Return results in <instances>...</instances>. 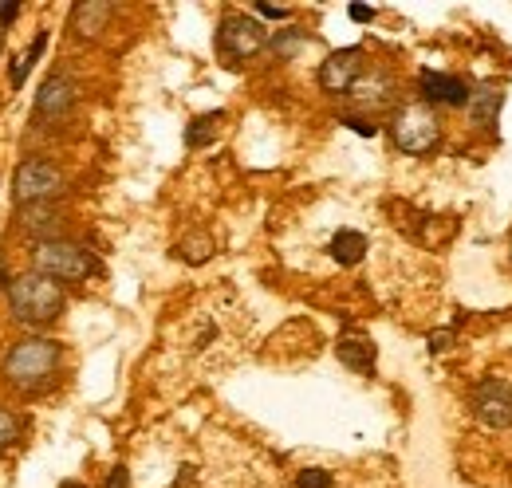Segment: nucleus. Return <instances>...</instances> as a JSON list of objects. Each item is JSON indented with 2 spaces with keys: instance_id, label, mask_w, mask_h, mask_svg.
<instances>
[{
  "instance_id": "nucleus-11",
  "label": "nucleus",
  "mask_w": 512,
  "mask_h": 488,
  "mask_svg": "<svg viewBox=\"0 0 512 488\" xmlns=\"http://www.w3.org/2000/svg\"><path fill=\"white\" fill-rule=\"evenodd\" d=\"M111 16H115V8L111 4H75L71 8V32L79 36V40H95V36H103V28L111 24Z\"/></svg>"
},
{
  "instance_id": "nucleus-5",
  "label": "nucleus",
  "mask_w": 512,
  "mask_h": 488,
  "mask_svg": "<svg viewBox=\"0 0 512 488\" xmlns=\"http://www.w3.org/2000/svg\"><path fill=\"white\" fill-rule=\"evenodd\" d=\"M64 170L56 162H44V158H28L16 178H12V197L20 205H48L52 197L64 193Z\"/></svg>"
},
{
  "instance_id": "nucleus-10",
  "label": "nucleus",
  "mask_w": 512,
  "mask_h": 488,
  "mask_svg": "<svg viewBox=\"0 0 512 488\" xmlns=\"http://www.w3.org/2000/svg\"><path fill=\"white\" fill-rule=\"evenodd\" d=\"M418 87L430 103H442V107H465L469 103V87L457 75H446V71H422Z\"/></svg>"
},
{
  "instance_id": "nucleus-6",
  "label": "nucleus",
  "mask_w": 512,
  "mask_h": 488,
  "mask_svg": "<svg viewBox=\"0 0 512 488\" xmlns=\"http://www.w3.org/2000/svg\"><path fill=\"white\" fill-rule=\"evenodd\" d=\"M268 44V32L264 24L253 20V16H225L221 20V32H217V48L229 63L253 60L256 52H264Z\"/></svg>"
},
{
  "instance_id": "nucleus-15",
  "label": "nucleus",
  "mask_w": 512,
  "mask_h": 488,
  "mask_svg": "<svg viewBox=\"0 0 512 488\" xmlns=\"http://www.w3.org/2000/svg\"><path fill=\"white\" fill-rule=\"evenodd\" d=\"M339 359L351 366V370H371L375 366V343L371 339H363V335H347V339H339Z\"/></svg>"
},
{
  "instance_id": "nucleus-1",
  "label": "nucleus",
  "mask_w": 512,
  "mask_h": 488,
  "mask_svg": "<svg viewBox=\"0 0 512 488\" xmlns=\"http://www.w3.org/2000/svg\"><path fill=\"white\" fill-rule=\"evenodd\" d=\"M8 311L16 323H28V327H44L52 319H60L64 311V288L40 272H24L8 284Z\"/></svg>"
},
{
  "instance_id": "nucleus-16",
  "label": "nucleus",
  "mask_w": 512,
  "mask_h": 488,
  "mask_svg": "<svg viewBox=\"0 0 512 488\" xmlns=\"http://www.w3.org/2000/svg\"><path fill=\"white\" fill-rule=\"evenodd\" d=\"M469 115L477 122H493L497 119V111H501V91H493V87H477V91H469Z\"/></svg>"
},
{
  "instance_id": "nucleus-13",
  "label": "nucleus",
  "mask_w": 512,
  "mask_h": 488,
  "mask_svg": "<svg viewBox=\"0 0 512 488\" xmlns=\"http://www.w3.org/2000/svg\"><path fill=\"white\" fill-rule=\"evenodd\" d=\"M20 229L28 237H36V244L44 241H60V217L48 209V205H24V217H20Z\"/></svg>"
},
{
  "instance_id": "nucleus-12",
  "label": "nucleus",
  "mask_w": 512,
  "mask_h": 488,
  "mask_svg": "<svg viewBox=\"0 0 512 488\" xmlns=\"http://www.w3.org/2000/svg\"><path fill=\"white\" fill-rule=\"evenodd\" d=\"M355 103L359 107H386L390 95H394V79L386 71H371V75H359V83L351 87Z\"/></svg>"
},
{
  "instance_id": "nucleus-28",
  "label": "nucleus",
  "mask_w": 512,
  "mask_h": 488,
  "mask_svg": "<svg viewBox=\"0 0 512 488\" xmlns=\"http://www.w3.org/2000/svg\"><path fill=\"white\" fill-rule=\"evenodd\" d=\"M60 488H87V485H79V481H64Z\"/></svg>"
},
{
  "instance_id": "nucleus-18",
  "label": "nucleus",
  "mask_w": 512,
  "mask_h": 488,
  "mask_svg": "<svg viewBox=\"0 0 512 488\" xmlns=\"http://www.w3.org/2000/svg\"><path fill=\"white\" fill-rule=\"evenodd\" d=\"M217 119L221 115H205V119H193L190 130H186V146H205V142H213V134H217Z\"/></svg>"
},
{
  "instance_id": "nucleus-23",
  "label": "nucleus",
  "mask_w": 512,
  "mask_h": 488,
  "mask_svg": "<svg viewBox=\"0 0 512 488\" xmlns=\"http://www.w3.org/2000/svg\"><path fill=\"white\" fill-rule=\"evenodd\" d=\"M256 12H260L264 20H288V8H284V4H264V0H260Z\"/></svg>"
},
{
  "instance_id": "nucleus-3",
  "label": "nucleus",
  "mask_w": 512,
  "mask_h": 488,
  "mask_svg": "<svg viewBox=\"0 0 512 488\" xmlns=\"http://www.w3.org/2000/svg\"><path fill=\"white\" fill-rule=\"evenodd\" d=\"M32 272H40V276H48L56 284L60 280L75 284V280H87L95 272V260H91L87 248H79L75 241H44L32 248Z\"/></svg>"
},
{
  "instance_id": "nucleus-20",
  "label": "nucleus",
  "mask_w": 512,
  "mask_h": 488,
  "mask_svg": "<svg viewBox=\"0 0 512 488\" xmlns=\"http://www.w3.org/2000/svg\"><path fill=\"white\" fill-rule=\"evenodd\" d=\"M296 488H331V473L327 469H304L296 477Z\"/></svg>"
},
{
  "instance_id": "nucleus-29",
  "label": "nucleus",
  "mask_w": 512,
  "mask_h": 488,
  "mask_svg": "<svg viewBox=\"0 0 512 488\" xmlns=\"http://www.w3.org/2000/svg\"><path fill=\"white\" fill-rule=\"evenodd\" d=\"M0 44H4V28H0Z\"/></svg>"
},
{
  "instance_id": "nucleus-2",
  "label": "nucleus",
  "mask_w": 512,
  "mask_h": 488,
  "mask_svg": "<svg viewBox=\"0 0 512 488\" xmlns=\"http://www.w3.org/2000/svg\"><path fill=\"white\" fill-rule=\"evenodd\" d=\"M60 359H64V351H60L56 339H24V343L4 359V374H8L12 386L36 390V386H44V382L60 370Z\"/></svg>"
},
{
  "instance_id": "nucleus-7",
  "label": "nucleus",
  "mask_w": 512,
  "mask_h": 488,
  "mask_svg": "<svg viewBox=\"0 0 512 488\" xmlns=\"http://www.w3.org/2000/svg\"><path fill=\"white\" fill-rule=\"evenodd\" d=\"M473 418L485 429H512V382L489 374L473 390Z\"/></svg>"
},
{
  "instance_id": "nucleus-22",
  "label": "nucleus",
  "mask_w": 512,
  "mask_h": 488,
  "mask_svg": "<svg viewBox=\"0 0 512 488\" xmlns=\"http://www.w3.org/2000/svg\"><path fill=\"white\" fill-rule=\"evenodd\" d=\"M16 441V418L8 410H0V449H8Z\"/></svg>"
},
{
  "instance_id": "nucleus-14",
  "label": "nucleus",
  "mask_w": 512,
  "mask_h": 488,
  "mask_svg": "<svg viewBox=\"0 0 512 488\" xmlns=\"http://www.w3.org/2000/svg\"><path fill=\"white\" fill-rule=\"evenodd\" d=\"M331 260H339L343 268H355L363 256H367V237L363 233H355V229H339L335 237H331Z\"/></svg>"
},
{
  "instance_id": "nucleus-19",
  "label": "nucleus",
  "mask_w": 512,
  "mask_h": 488,
  "mask_svg": "<svg viewBox=\"0 0 512 488\" xmlns=\"http://www.w3.org/2000/svg\"><path fill=\"white\" fill-rule=\"evenodd\" d=\"M178 256H186L190 264H201V260H209V241L205 237H193V241H186L178 248Z\"/></svg>"
},
{
  "instance_id": "nucleus-21",
  "label": "nucleus",
  "mask_w": 512,
  "mask_h": 488,
  "mask_svg": "<svg viewBox=\"0 0 512 488\" xmlns=\"http://www.w3.org/2000/svg\"><path fill=\"white\" fill-rule=\"evenodd\" d=\"M272 48H276L280 56H292V52H300V48H304V36H300V32H284L280 40H272Z\"/></svg>"
},
{
  "instance_id": "nucleus-24",
  "label": "nucleus",
  "mask_w": 512,
  "mask_h": 488,
  "mask_svg": "<svg viewBox=\"0 0 512 488\" xmlns=\"http://www.w3.org/2000/svg\"><path fill=\"white\" fill-rule=\"evenodd\" d=\"M343 126H347V130H355V134H363V138H375V134H379V126H375V122H363V119H343Z\"/></svg>"
},
{
  "instance_id": "nucleus-27",
  "label": "nucleus",
  "mask_w": 512,
  "mask_h": 488,
  "mask_svg": "<svg viewBox=\"0 0 512 488\" xmlns=\"http://www.w3.org/2000/svg\"><path fill=\"white\" fill-rule=\"evenodd\" d=\"M16 12H20V4H4V0H0V28H8V24L16 20Z\"/></svg>"
},
{
  "instance_id": "nucleus-25",
  "label": "nucleus",
  "mask_w": 512,
  "mask_h": 488,
  "mask_svg": "<svg viewBox=\"0 0 512 488\" xmlns=\"http://www.w3.org/2000/svg\"><path fill=\"white\" fill-rule=\"evenodd\" d=\"M347 12H351L355 24H371V20H375V8H371V4H351Z\"/></svg>"
},
{
  "instance_id": "nucleus-4",
  "label": "nucleus",
  "mask_w": 512,
  "mask_h": 488,
  "mask_svg": "<svg viewBox=\"0 0 512 488\" xmlns=\"http://www.w3.org/2000/svg\"><path fill=\"white\" fill-rule=\"evenodd\" d=\"M390 134H394V146L402 154H430L438 146V138H442V119L426 103H410V107H402L394 115Z\"/></svg>"
},
{
  "instance_id": "nucleus-17",
  "label": "nucleus",
  "mask_w": 512,
  "mask_h": 488,
  "mask_svg": "<svg viewBox=\"0 0 512 488\" xmlns=\"http://www.w3.org/2000/svg\"><path fill=\"white\" fill-rule=\"evenodd\" d=\"M44 48H48V32H40L36 40H32V48L20 56V60L8 67V79H12V87H24V79H28V71L36 67V60L44 56Z\"/></svg>"
},
{
  "instance_id": "nucleus-9",
  "label": "nucleus",
  "mask_w": 512,
  "mask_h": 488,
  "mask_svg": "<svg viewBox=\"0 0 512 488\" xmlns=\"http://www.w3.org/2000/svg\"><path fill=\"white\" fill-rule=\"evenodd\" d=\"M75 95H79V83H75L67 71H56V75L40 87V95H36V115L60 119V115H67V111L75 107Z\"/></svg>"
},
{
  "instance_id": "nucleus-8",
  "label": "nucleus",
  "mask_w": 512,
  "mask_h": 488,
  "mask_svg": "<svg viewBox=\"0 0 512 488\" xmlns=\"http://www.w3.org/2000/svg\"><path fill=\"white\" fill-rule=\"evenodd\" d=\"M359 71H363V52L339 48L320 63V87L331 95H351V87L359 83Z\"/></svg>"
},
{
  "instance_id": "nucleus-26",
  "label": "nucleus",
  "mask_w": 512,
  "mask_h": 488,
  "mask_svg": "<svg viewBox=\"0 0 512 488\" xmlns=\"http://www.w3.org/2000/svg\"><path fill=\"white\" fill-rule=\"evenodd\" d=\"M103 488H130V473L123 469V465H115L111 469V477H107V485Z\"/></svg>"
}]
</instances>
